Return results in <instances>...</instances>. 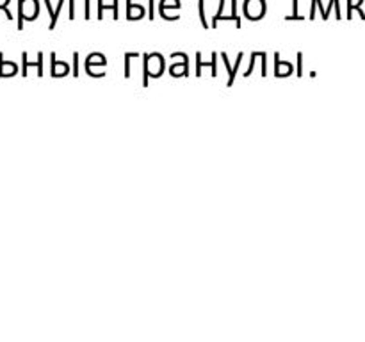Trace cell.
I'll use <instances>...</instances> for the list:
<instances>
[{
    "mask_svg": "<svg viewBox=\"0 0 365 342\" xmlns=\"http://www.w3.org/2000/svg\"><path fill=\"white\" fill-rule=\"evenodd\" d=\"M203 66H212V77H216L217 75V70H216V55L212 54V61L211 62H201V54H196V75H201V68Z\"/></svg>",
    "mask_w": 365,
    "mask_h": 342,
    "instance_id": "3",
    "label": "cell"
},
{
    "mask_svg": "<svg viewBox=\"0 0 365 342\" xmlns=\"http://www.w3.org/2000/svg\"><path fill=\"white\" fill-rule=\"evenodd\" d=\"M153 2H155V0H150V18H152V20H153V18H155V9H153Z\"/></svg>",
    "mask_w": 365,
    "mask_h": 342,
    "instance_id": "11",
    "label": "cell"
},
{
    "mask_svg": "<svg viewBox=\"0 0 365 342\" xmlns=\"http://www.w3.org/2000/svg\"><path fill=\"white\" fill-rule=\"evenodd\" d=\"M137 57V54H127L125 55V77H130V59Z\"/></svg>",
    "mask_w": 365,
    "mask_h": 342,
    "instance_id": "7",
    "label": "cell"
},
{
    "mask_svg": "<svg viewBox=\"0 0 365 342\" xmlns=\"http://www.w3.org/2000/svg\"><path fill=\"white\" fill-rule=\"evenodd\" d=\"M9 2H11V0H6V4H0V9H4V11H6V15H7V18H9V20H13L11 11L7 9V4H9Z\"/></svg>",
    "mask_w": 365,
    "mask_h": 342,
    "instance_id": "10",
    "label": "cell"
},
{
    "mask_svg": "<svg viewBox=\"0 0 365 342\" xmlns=\"http://www.w3.org/2000/svg\"><path fill=\"white\" fill-rule=\"evenodd\" d=\"M73 75H78V54H73Z\"/></svg>",
    "mask_w": 365,
    "mask_h": 342,
    "instance_id": "9",
    "label": "cell"
},
{
    "mask_svg": "<svg viewBox=\"0 0 365 342\" xmlns=\"http://www.w3.org/2000/svg\"><path fill=\"white\" fill-rule=\"evenodd\" d=\"M16 73V64L13 62H4V55L0 54V77H9Z\"/></svg>",
    "mask_w": 365,
    "mask_h": 342,
    "instance_id": "4",
    "label": "cell"
},
{
    "mask_svg": "<svg viewBox=\"0 0 365 342\" xmlns=\"http://www.w3.org/2000/svg\"><path fill=\"white\" fill-rule=\"evenodd\" d=\"M298 75H301V54H298Z\"/></svg>",
    "mask_w": 365,
    "mask_h": 342,
    "instance_id": "12",
    "label": "cell"
},
{
    "mask_svg": "<svg viewBox=\"0 0 365 342\" xmlns=\"http://www.w3.org/2000/svg\"><path fill=\"white\" fill-rule=\"evenodd\" d=\"M22 57H23V72H22L23 77H27V68H30V66L38 68V75H39V77L43 75V54H41V52L38 54V61H36V62H29L27 61V54H25V52H23Z\"/></svg>",
    "mask_w": 365,
    "mask_h": 342,
    "instance_id": "2",
    "label": "cell"
},
{
    "mask_svg": "<svg viewBox=\"0 0 365 342\" xmlns=\"http://www.w3.org/2000/svg\"><path fill=\"white\" fill-rule=\"evenodd\" d=\"M241 61H243V52H239V55H237V62H235V66H232V72H230V80H228V86H232V84H233V77H235V72H237L239 66H241Z\"/></svg>",
    "mask_w": 365,
    "mask_h": 342,
    "instance_id": "6",
    "label": "cell"
},
{
    "mask_svg": "<svg viewBox=\"0 0 365 342\" xmlns=\"http://www.w3.org/2000/svg\"><path fill=\"white\" fill-rule=\"evenodd\" d=\"M62 4H64V0H59V6H57V9L54 11V9H52V4H50V0H45V6H46V9H48V13H50V18H52V22H50V29L56 27L57 16H59V11H61Z\"/></svg>",
    "mask_w": 365,
    "mask_h": 342,
    "instance_id": "5",
    "label": "cell"
},
{
    "mask_svg": "<svg viewBox=\"0 0 365 342\" xmlns=\"http://www.w3.org/2000/svg\"><path fill=\"white\" fill-rule=\"evenodd\" d=\"M39 13L38 0H20L18 2V29H23V20H36Z\"/></svg>",
    "mask_w": 365,
    "mask_h": 342,
    "instance_id": "1",
    "label": "cell"
},
{
    "mask_svg": "<svg viewBox=\"0 0 365 342\" xmlns=\"http://www.w3.org/2000/svg\"><path fill=\"white\" fill-rule=\"evenodd\" d=\"M198 7H199V18H201V23L203 27H209L207 22H205V9H203V0H198Z\"/></svg>",
    "mask_w": 365,
    "mask_h": 342,
    "instance_id": "8",
    "label": "cell"
}]
</instances>
